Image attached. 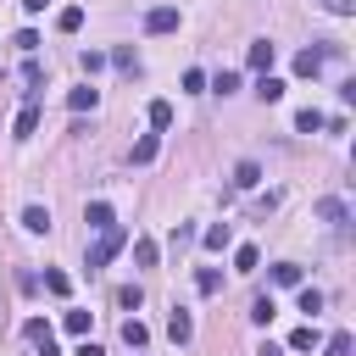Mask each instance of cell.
Wrapping results in <instances>:
<instances>
[{
  "mask_svg": "<svg viewBox=\"0 0 356 356\" xmlns=\"http://www.w3.org/2000/svg\"><path fill=\"white\" fill-rule=\"evenodd\" d=\"M317 6H323V11H334V17H350V11H356V0H317Z\"/></svg>",
  "mask_w": 356,
  "mask_h": 356,
  "instance_id": "obj_35",
  "label": "cell"
},
{
  "mask_svg": "<svg viewBox=\"0 0 356 356\" xmlns=\"http://www.w3.org/2000/svg\"><path fill=\"white\" fill-rule=\"evenodd\" d=\"M295 72H300V78H317V72H323V50H317V44L300 50V56H295Z\"/></svg>",
  "mask_w": 356,
  "mask_h": 356,
  "instance_id": "obj_5",
  "label": "cell"
},
{
  "mask_svg": "<svg viewBox=\"0 0 356 356\" xmlns=\"http://www.w3.org/2000/svg\"><path fill=\"white\" fill-rule=\"evenodd\" d=\"M17 50H22V56H33V50H39V33H33V28H22V33H17Z\"/></svg>",
  "mask_w": 356,
  "mask_h": 356,
  "instance_id": "obj_33",
  "label": "cell"
},
{
  "mask_svg": "<svg viewBox=\"0 0 356 356\" xmlns=\"http://www.w3.org/2000/svg\"><path fill=\"white\" fill-rule=\"evenodd\" d=\"M256 95L273 106V100H284V78H273V72H261V83H256Z\"/></svg>",
  "mask_w": 356,
  "mask_h": 356,
  "instance_id": "obj_14",
  "label": "cell"
},
{
  "mask_svg": "<svg viewBox=\"0 0 356 356\" xmlns=\"http://www.w3.org/2000/svg\"><path fill=\"white\" fill-rule=\"evenodd\" d=\"M312 345H317V328H312V323H300V328L289 334V350H312Z\"/></svg>",
  "mask_w": 356,
  "mask_h": 356,
  "instance_id": "obj_23",
  "label": "cell"
},
{
  "mask_svg": "<svg viewBox=\"0 0 356 356\" xmlns=\"http://www.w3.org/2000/svg\"><path fill=\"white\" fill-rule=\"evenodd\" d=\"M317 217H323V222H334V228H345V217H350V211H345V200H334V195H328V200H317Z\"/></svg>",
  "mask_w": 356,
  "mask_h": 356,
  "instance_id": "obj_6",
  "label": "cell"
},
{
  "mask_svg": "<svg viewBox=\"0 0 356 356\" xmlns=\"http://www.w3.org/2000/svg\"><path fill=\"white\" fill-rule=\"evenodd\" d=\"M61 323H67V334H89V312H67Z\"/></svg>",
  "mask_w": 356,
  "mask_h": 356,
  "instance_id": "obj_32",
  "label": "cell"
},
{
  "mask_svg": "<svg viewBox=\"0 0 356 356\" xmlns=\"http://www.w3.org/2000/svg\"><path fill=\"white\" fill-rule=\"evenodd\" d=\"M22 11H44V0H22Z\"/></svg>",
  "mask_w": 356,
  "mask_h": 356,
  "instance_id": "obj_37",
  "label": "cell"
},
{
  "mask_svg": "<svg viewBox=\"0 0 356 356\" xmlns=\"http://www.w3.org/2000/svg\"><path fill=\"white\" fill-rule=\"evenodd\" d=\"M134 261L139 267H156V239H134Z\"/></svg>",
  "mask_w": 356,
  "mask_h": 356,
  "instance_id": "obj_24",
  "label": "cell"
},
{
  "mask_svg": "<svg viewBox=\"0 0 356 356\" xmlns=\"http://www.w3.org/2000/svg\"><path fill=\"white\" fill-rule=\"evenodd\" d=\"M350 350H356V339H350L345 328H339V334H328V345H323V356H350Z\"/></svg>",
  "mask_w": 356,
  "mask_h": 356,
  "instance_id": "obj_19",
  "label": "cell"
},
{
  "mask_svg": "<svg viewBox=\"0 0 356 356\" xmlns=\"http://www.w3.org/2000/svg\"><path fill=\"white\" fill-rule=\"evenodd\" d=\"M145 28H150V33H172V28H178V11H172V6H150V11H145Z\"/></svg>",
  "mask_w": 356,
  "mask_h": 356,
  "instance_id": "obj_2",
  "label": "cell"
},
{
  "mask_svg": "<svg viewBox=\"0 0 356 356\" xmlns=\"http://www.w3.org/2000/svg\"><path fill=\"white\" fill-rule=\"evenodd\" d=\"M22 334H28L33 345H44V339H50V323H44V317H28V323H22Z\"/></svg>",
  "mask_w": 356,
  "mask_h": 356,
  "instance_id": "obj_27",
  "label": "cell"
},
{
  "mask_svg": "<svg viewBox=\"0 0 356 356\" xmlns=\"http://www.w3.org/2000/svg\"><path fill=\"white\" fill-rule=\"evenodd\" d=\"M273 312H278V306H273V295H256V300H250V323H261V328H267V323H273Z\"/></svg>",
  "mask_w": 356,
  "mask_h": 356,
  "instance_id": "obj_18",
  "label": "cell"
},
{
  "mask_svg": "<svg viewBox=\"0 0 356 356\" xmlns=\"http://www.w3.org/2000/svg\"><path fill=\"white\" fill-rule=\"evenodd\" d=\"M11 128H17V139H33V128H39V100H28V106L17 111V122H11Z\"/></svg>",
  "mask_w": 356,
  "mask_h": 356,
  "instance_id": "obj_4",
  "label": "cell"
},
{
  "mask_svg": "<svg viewBox=\"0 0 356 356\" xmlns=\"http://www.w3.org/2000/svg\"><path fill=\"white\" fill-rule=\"evenodd\" d=\"M122 345H134V350H145V345H150V328H145L139 317H128V323H122Z\"/></svg>",
  "mask_w": 356,
  "mask_h": 356,
  "instance_id": "obj_9",
  "label": "cell"
},
{
  "mask_svg": "<svg viewBox=\"0 0 356 356\" xmlns=\"http://www.w3.org/2000/svg\"><path fill=\"white\" fill-rule=\"evenodd\" d=\"M106 61H111L117 72H139V56H134V44H117V50H111Z\"/></svg>",
  "mask_w": 356,
  "mask_h": 356,
  "instance_id": "obj_11",
  "label": "cell"
},
{
  "mask_svg": "<svg viewBox=\"0 0 356 356\" xmlns=\"http://www.w3.org/2000/svg\"><path fill=\"white\" fill-rule=\"evenodd\" d=\"M184 89H189V95H200V89H206V72H200V67H189V72H184Z\"/></svg>",
  "mask_w": 356,
  "mask_h": 356,
  "instance_id": "obj_34",
  "label": "cell"
},
{
  "mask_svg": "<svg viewBox=\"0 0 356 356\" xmlns=\"http://www.w3.org/2000/svg\"><path fill=\"white\" fill-rule=\"evenodd\" d=\"M256 261H261L256 245H239V250H234V267H239V273H256Z\"/></svg>",
  "mask_w": 356,
  "mask_h": 356,
  "instance_id": "obj_25",
  "label": "cell"
},
{
  "mask_svg": "<svg viewBox=\"0 0 356 356\" xmlns=\"http://www.w3.org/2000/svg\"><path fill=\"white\" fill-rule=\"evenodd\" d=\"M67 106H72V111H95V106H100V89H89V83H83V89H72V95H67Z\"/></svg>",
  "mask_w": 356,
  "mask_h": 356,
  "instance_id": "obj_12",
  "label": "cell"
},
{
  "mask_svg": "<svg viewBox=\"0 0 356 356\" xmlns=\"http://www.w3.org/2000/svg\"><path fill=\"white\" fill-rule=\"evenodd\" d=\"M44 289H50V295H67V289H72V278H67L61 267H50V273H44Z\"/></svg>",
  "mask_w": 356,
  "mask_h": 356,
  "instance_id": "obj_26",
  "label": "cell"
},
{
  "mask_svg": "<svg viewBox=\"0 0 356 356\" xmlns=\"http://www.w3.org/2000/svg\"><path fill=\"white\" fill-rule=\"evenodd\" d=\"M117 306H122V312H139V284H128V289H117Z\"/></svg>",
  "mask_w": 356,
  "mask_h": 356,
  "instance_id": "obj_30",
  "label": "cell"
},
{
  "mask_svg": "<svg viewBox=\"0 0 356 356\" xmlns=\"http://www.w3.org/2000/svg\"><path fill=\"white\" fill-rule=\"evenodd\" d=\"M134 161H139V167H145V161H156V134H145V139L134 145Z\"/></svg>",
  "mask_w": 356,
  "mask_h": 356,
  "instance_id": "obj_29",
  "label": "cell"
},
{
  "mask_svg": "<svg viewBox=\"0 0 356 356\" xmlns=\"http://www.w3.org/2000/svg\"><path fill=\"white\" fill-rule=\"evenodd\" d=\"M195 289H200V295H217V289H222V273H217V267H200V273H195Z\"/></svg>",
  "mask_w": 356,
  "mask_h": 356,
  "instance_id": "obj_17",
  "label": "cell"
},
{
  "mask_svg": "<svg viewBox=\"0 0 356 356\" xmlns=\"http://www.w3.org/2000/svg\"><path fill=\"white\" fill-rule=\"evenodd\" d=\"M167 339H172V345H189V339H195V323H189V312H184V306L167 317Z\"/></svg>",
  "mask_w": 356,
  "mask_h": 356,
  "instance_id": "obj_3",
  "label": "cell"
},
{
  "mask_svg": "<svg viewBox=\"0 0 356 356\" xmlns=\"http://www.w3.org/2000/svg\"><path fill=\"white\" fill-rule=\"evenodd\" d=\"M78 356H106V350H100L95 339H83V345H78Z\"/></svg>",
  "mask_w": 356,
  "mask_h": 356,
  "instance_id": "obj_36",
  "label": "cell"
},
{
  "mask_svg": "<svg viewBox=\"0 0 356 356\" xmlns=\"http://www.w3.org/2000/svg\"><path fill=\"white\" fill-rule=\"evenodd\" d=\"M122 245H128V234H122L117 222H111V228H100V239L89 245V261H83V267H89V273H95V267H106V261H111Z\"/></svg>",
  "mask_w": 356,
  "mask_h": 356,
  "instance_id": "obj_1",
  "label": "cell"
},
{
  "mask_svg": "<svg viewBox=\"0 0 356 356\" xmlns=\"http://www.w3.org/2000/svg\"><path fill=\"white\" fill-rule=\"evenodd\" d=\"M234 184H239V189H256V184H261V167H256V161H239V167H234Z\"/></svg>",
  "mask_w": 356,
  "mask_h": 356,
  "instance_id": "obj_15",
  "label": "cell"
},
{
  "mask_svg": "<svg viewBox=\"0 0 356 356\" xmlns=\"http://www.w3.org/2000/svg\"><path fill=\"white\" fill-rule=\"evenodd\" d=\"M56 28H61V33H78V28H83V6H61Z\"/></svg>",
  "mask_w": 356,
  "mask_h": 356,
  "instance_id": "obj_13",
  "label": "cell"
},
{
  "mask_svg": "<svg viewBox=\"0 0 356 356\" xmlns=\"http://www.w3.org/2000/svg\"><path fill=\"white\" fill-rule=\"evenodd\" d=\"M83 222H89V228H111L117 217H111V206H106V200H89V206H83Z\"/></svg>",
  "mask_w": 356,
  "mask_h": 356,
  "instance_id": "obj_8",
  "label": "cell"
},
{
  "mask_svg": "<svg viewBox=\"0 0 356 356\" xmlns=\"http://www.w3.org/2000/svg\"><path fill=\"white\" fill-rule=\"evenodd\" d=\"M245 61H250V67H256V72H267V67H273V39H256V44H250V56H245Z\"/></svg>",
  "mask_w": 356,
  "mask_h": 356,
  "instance_id": "obj_10",
  "label": "cell"
},
{
  "mask_svg": "<svg viewBox=\"0 0 356 356\" xmlns=\"http://www.w3.org/2000/svg\"><path fill=\"white\" fill-rule=\"evenodd\" d=\"M200 239H206V250H222V245L234 239V228H228V222H211V228H206Z\"/></svg>",
  "mask_w": 356,
  "mask_h": 356,
  "instance_id": "obj_16",
  "label": "cell"
},
{
  "mask_svg": "<svg viewBox=\"0 0 356 356\" xmlns=\"http://www.w3.org/2000/svg\"><path fill=\"white\" fill-rule=\"evenodd\" d=\"M39 356H61V350H56V345H50V339H44V345H39Z\"/></svg>",
  "mask_w": 356,
  "mask_h": 356,
  "instance_id": "obj_38",
  "label": "cell"
},
{
  "mask_svg": "<svg viewBox=\"0 0 356 356\" xmlns=\"http://www.w3.org/2000/svg\"><path fill=\"white\" fill-rule=\"evenodd\" d=\"M22 228L28 234H50V211L44 206H22Z\"/></svg>",
  "mask_w": 356,
  "mask_h": 356,
  "instance_id": "obj_7",
  "label": "cell"
},
{
  "mask_svg": "<svg viewBox=\"0 0 356 356\" xmlns=\"http://www.w3.org/2000/svg\"><path fill=\"white\" fill-rule=\"evenodd\" d=\"M150 128H156V134L172 128V106H167V100H150Z\"/></svg>",
  "mask_w": 356,
  "mask_h": 356,
  "instance_id": "obj_20",
  "label": "cell"
},
{
  "mask_svg": "<svg viewBox=\"0 0 356 356\" xmlns=\"http://www.w3.org/2000/svg\"><path fill=\"white\" fill-rule=\"evenodd\" d=\"M295 128H300V134H317V128H323V111H317V106L295 111Z\"/></svg>",
  "mask_w": 356,
  "mask_h": 356,
  "instance_id": "obj_21",
  "label": "cell"
},
{
  "mask_svg": "<svg viewBox=\"0 0 356 356\" xmlns=\"http://www.w3.org/2000/svg\"><path fill=\"white\" fill-rule=\"evenodd\" d=\"M78 67H83V72H89V78H95V72H100V67H106V50H83V56H78Z\"/></svg>",
  "mask_w": 356,
  "mask_h": 356,
  "instance_id": "obj_28",
  "label": "cell"
},
{
  "mask_svg": "<svg viewBox=\"0 0 356 356\" xmlns=\"http://www.w3.org/2000/svg\"><path fill=\"white\" fill-rule=\"evenodd\" d=\"M273 284L295 289V284H300V267H295V261H278V267H273Z\"/></svg>",
  "mask_w": 356,
  "mask_h": 356,
  "instance_id": "obj_22",
  "label": "cell"
},
{
  "mask_svg": "<svg viewBox=\"0 0 356 356\" xmlns=\"http://www.w3.org/2000/svg\"><path fill=\"white\" fill-rule=\"evenodd\" d=\"M300 312L317 317V312H323V295H317V289H300Z\"/></svg>",
  "mask_w": 356,
  "mask_h": 356,
  "instance_id": "obj_31",
  "label": "cell"
}]
</instances>
